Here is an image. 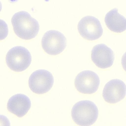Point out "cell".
Here are the masks:
<instances>
[{
    "label": "cell",
    "mask_w": 126,
    "mask_h": 126,
    "mask_svg": "<svg viewBox=\"0 0 126 126\" xmlns=\"http://www.w3.org/2000/svg\"><path fill=\"white\" fill-rule=\"evenodd\" d=\"M105 22L111 31L120 33L126 30V19L119 14L117 9L109 11L105 15Z\"/></svg>",
    "instance_id": "obj_11"
},
{
    "label": "cell",
    "mask_w": 126,
    "mask_h": 126,
    "mask_svg": "<svg viewBox=\"0 0 126 126\" xmlns=\"http://www.w3.org/2000/svg\"><path fill=\"white\" fill-rule=\"evenodd\" d=\"M54 83L51 73L46 70H39L31 75L29 80L31 90L34 93L42 94L50 90Z\"/></svg>",
    "instance_id": "obj_5"
},
{
    "label": "cell",
    "mask_w": 126,
    "mask_h": 126,
    "mask_svg": "<svg viewBox=\"0 0 126 126\" xmlns=\"http://www.w3.org/2000/svg\"><path fill=\"white\" fill-rule=\"evenodd\" d=\"M31 107L29 98L23 94H17L11 97L7 104V109L12 113L22 118L28 112Z\"/></svg>",
    "instance_id": "obj_10"
},
{
    "label": "cell",
    "mask_w": 126,
    "mask_h": 126,
    "mask_svg": "<svg viewBox=\"0 0 126 126\" xmlns=\"http://www.w3.org/2000/svg\"><path fill=\"white\" fill-rule=\"evenodd\" d=\"M42 47L49 55H58L66 47L67 40L64 35L56 31H48L45 33L42 40Z\"/></svg>",
    "instance_id": "obj_4"
},
{
    "label": "cell",
    "mask_w": 126,
    "mask_h": 126,
    "mask_svg": "<svg viewBox=\"0 0 126 126\" xmlns=\"http://www.w3.org/2000/svg\"><path fill=\"white\" fill-rule=\"evenodd\" d=\"M91 56L94 63L102 69L111 67L115 58L113 51L104 44L94 46L91 51Z\"/></svg>",
    "instance_id": "obj_9"
},
{
    "label": "cell",
    "mask_w": 126,
    "mask_h": 126,
    "mask_svg": "<svg viewBox=\"0 0 126 126\" xmlns=\"http://www.w3.org/2000/svg\"><path fill=\"white\" fill-rule=\"evenodd\" d=\"M11 21L15 33L23 39H33L39 32V23L26 12L22 11L16 13L13 16Z\"/></svg>",
    "instance_id": "obj_1"
},
{
    "label": "cell",
    "mask_w": 126,
    "mask_h": 126,
    "mask_svg": "<svg viewBox=\"0 0 126 126\" xmlns=\"http://www.w3.org/2000/svg\"><path fill=\"white\" fill-rule=\"evenodd\" d=\"M6 61L8 67L16 72L26 70L32 62L30 52L24 47L16 46L10 49L6 54Z\"/></svg>",
    "instance_id": "obj_3"
},
{
    "label": "cell",
    "mask_w": 126,
    "mask_h": 126,
    "mask_svg": "<svg viewBox=\"0 0 126 126\" xmlns=\"http://www.w3.org/2000/svg\"><path fill=\"white\" fill-rule=\"evenodd\" d=\"M78 29L81 36L88 40L99 39L103 33V29L98 19L92 16L82 18L79 23Z\"/></svg>",
    "instance_id": "obj_6"
},
{
    "label": "cell",
    "mask_w": 126,
    "mask_h": 126,
    "mask_svg": "<svg viewBox=\"0 0 126 126\" xmlns=\"http://www.w3.org/2000/svg\"><path fill=\"white\" fill-rule=\"evenodd\" d=\"M126 94V86L124 82L119 79L109 81L105 85L102 96L105 101L115 104L122 100Z\"/></svg>",
    "instance_id": "obj_8"
},
{
    "label": "cell",
    "mask_w": 126,
    "mask_h": 126,
    "mask_svg": "<svg viewBox=\"0 0 126 126\" xmlns=\"http://www.w3.org/2000/svg\"><path fill=\"white\" fill-rule=\"evenodd\" d=\"M75 86L78 91L84 94H92L96 92L100 84L99 77L91 71H84L76 77Z\"/></svg>",
    "instance_id": "obj_7"
},
{
    "label": "cell",
    "mask_w": 126,
    "mask_h": 126,
    "mask_svg": "<svg viewBox=\"0 0 126 126\" xmlns=\"http://www.w3.org/2000/svg\"><path fill=\"white\" fill-rule=\"evenodd\" d=\"M71 116L74 121L78 125L90 126L97 120L98 110L93 102L81 101L74 105L71 111Z\"/></svg>",
    "instance_id": "obj_2"
},
{
    "label": "cell",
    "mask_w": 126,
    "mask_h": 126,
    "mask_svg": "<svg viewBox=\"0 0 126 126\" xmlns=\"http://www.w3.org/2000/svg\"><path fill=\"white\" fill-rule=\"evenodd\" d=\"M121 63L124 70L126 71V52L124 54L122 58Z\"/></svg>",
    "instance_id": "obj_12"
}]
</instances>
